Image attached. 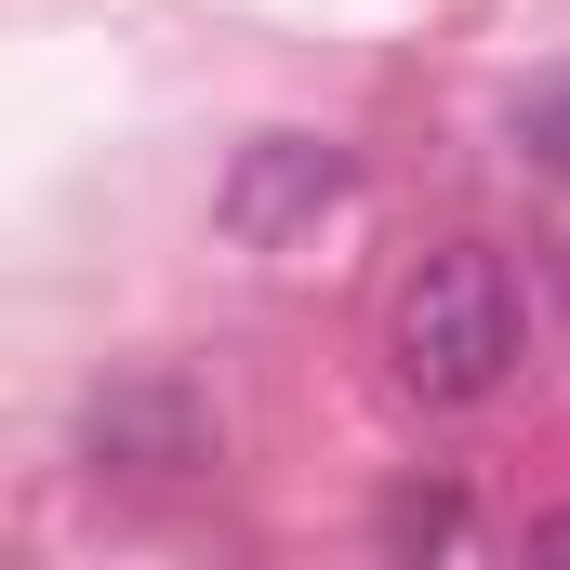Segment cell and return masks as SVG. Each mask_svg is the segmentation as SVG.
Returning <instances> with one entry per match:
<instances>
[{"label": "cell", "mask_w": 570, "mask_h": 570, "mask_svg": "<svg viewBox=\"0 0 570 570\" xmlns=\"http://www.w3.org/2000/svg\"><path fill=\"white\" fill-rule=\"evenodd\" d=\"M345 186H358V159L332 134H253L226 159V239H292V226H318Z\"/></svg>", "instance_id": "3957f363"}, {"label": "cell", "mask_w": 570, "mask_h": 570, "mask_svg": "<svg viewBox=\"0 0 570 570\" xmlns=\"http://www.w3.org/2000/svg\"><path fill=\"white\" fill-rule=\"evenodd\" d=\"M531 544H544V558H570V504H558V518H544V531H531Z\"/></svg>", "instance_id": "8992f818"}, {"label": "cell", "mask_w": 570, "mask_h": 570, "mask_svg": "<svg viewBox=\"0 0 570 570\" xmlns=\"http://www.w3.org/2000/svg\"><path fill=\"white\" fill-rule=\"evenodd\" d=\"M518 146H531V173H570V80H544L518 107Z\"/></svg>", "instance_id": "5b68a950"}, {"label": "cell", "mask_w": 570, "mask_h": 570, "mask_svg": "<svg viewBox=\"0 0 570 570\" xmlns=\"http://www.w3.org/2000/svg\"><path fill=\"white\" fill-rule=\"evenodd\" d=\"M80 464H94V478H199V464H213V412H199L173 372H120V385H94V412H80Z\"/></svg>", "instance_id": "7a4b0ae2"}, {"label": "cell", "mask_w": 570, "mask_h": 570, "mask_svg": "<svg viewBox=\"0 0 570 570\" xmlns=\"http://www.w3.org/2000/svg\"><path fill=\"white\" fill-rule=\"evenodd\" d=\"M385 358H399V385L425 412H478L518 372V279H504V253H478V239L412 253L399 292H385Z\"/></svg>", "instance_id": "6da1fadb"}, {"label": "cell", "mask_w": 570, "mask_h": 570, "mask_svg": "<svg viewBox=\"0 0 570 570\" xmlns=\"http://www.w3.org/2000/svg\"><path fill=\"white\" fill-rule=\"evenodd\" d=\"M385 544H399V558H425V544H464V491H399V504H385Z\"/></svg>", "instance_id": "277c9868"}, {"label": "cell", "mask_w": 570, "mask_h": 570, "mask_svg": "<svg viewBox=\"0 0 570 570\" xmlns=\"http://www.w3.org/2000/svg\"><path fill=\"white\" fill-rule=\"evenodd\" d=\"M558 292H570V253H558Z\"/></svg>", "instance_id": "52a82bcc"}]
</instances>
